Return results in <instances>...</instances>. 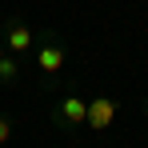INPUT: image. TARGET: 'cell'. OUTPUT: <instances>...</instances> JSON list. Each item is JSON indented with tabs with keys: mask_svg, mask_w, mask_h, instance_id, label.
<instances>
[{
	"mask_svg": "<svg viewBox=\"0 0 148 148\" xmlns=\"http://www.w3.org/2000/svg\"><path fill=\"white\" fill-rule=\"evenodd\" d=\"M12 132H16V120H12L8 112H0V148L12 140Z\"/></svg>",
	"mask_w": 148,
	"mask_h": 148,
	"instance_id": "obj_6",
	"label": "cell"
},
{
	"mask_svg": "<svg viewBox=\"0 0 148 148\" xmlns=\"http://www.w3.org/2000/svg\"><path fill=\"white\" fill-rule=\"evenodd\" d=\"M116 112H120V100H116V96H88L84 128H88V132H104V128H112Z\"/></svg>",
	"mask_w": 148,
	"mask_h": 148,
	"instance_id": "obj_4",
	"label": "cell"
},
{
	"mask_svg": "<svg viewBox=\"0 0 148 148\" xmlns=\"http://www.w3.org/2000/svg\"><path fill=\"white\" fill-rule=\"evenodd\" d=\"M16 80H20V56L4 52V56H0V88H12Z\"/></svg>",
	"mask_w": 148,
	"mask_h": 148,
	"instance_id": "obj_5",
	"label": "cell"
},
{
	"mask_svg": "<svg viewBox=\"0 0 148 148\" xmlns=\"http://www.w3.org/2000/svg\"><path fill=\"white\" fill-rule=\"evenodd\" d=\"M4 52H8V48H4V40H0V56H4Z\"/></svg>",
	"mask_w": 148,
	"mask_h": 148,
	"instance_id": "obj_7",
	"label": "cell"
},
{
	"mask_svg": "<svg viewBox=\"0 0 148 148\" xmlns=\"http://www.w3.org/2000/svg\"><path fill=\"white\" fill-rule=\"evenodd\" d=\"M84 116H88V96H80L76 88H68L64 96H56V100H52V108H48L52 128H60V132L84 128Z\"/></svg>",
	"mask_w": 148,
	"mask_h": 148,
	"instance_id": "obj_2",
	"label": "cell"
},
{
	"mask_svg": "<svg viewBox=\"0 0 148 148\" xmlns=\"http://www.w3.org/2000/svg\"><path fill=\"white\" fill-rule=\"evenodd\" d=\"M144 112H148V96H144Z\"/></svg>",
	"mask_w": 148,
	"mask_h": 148,
	"instance_id": "obj_8",
	"label": "cell"
},
{
	"mask_svg": "<svg viewBox=\"0 0 148 148\" xmlns=\"http://www.w3.org/2000/svg\"><path fill=\"white\" fill-rule=\"evenodd\" d=\"M0 40H4V48L12 52V56H32V44H36V32L20 20V16H8L4 24H0Z\"/></svg>",
	"mask_w": 148,
	"mask_h": 148,
	"instance_id": "obj_3",
	"label": "cell"
},
{
	"mask_svg": "<svg viewBox=\"0 0 148 148\" xmlns=\"http://www.w3.org/2000/svg\"><path fill=\"white\" fill-rule=\"evenodd\" d=\"M36 68H40V80H44V88L56 84V76L64 72V64H68V36L64 32H56V28H40V36H36Z\"/></svg>",
	"mask_w": 148,
	"mask_h": 148,
	"instance_id": "obj_1",
	"label": "cell"
}]
</instances>
